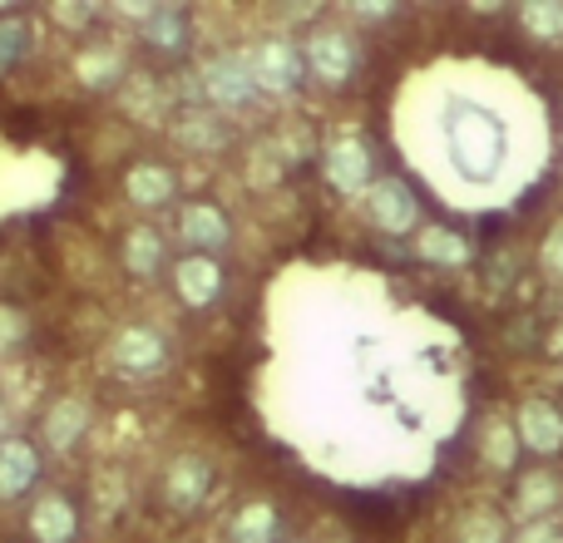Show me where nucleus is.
Segmentation results:
<instances>
[{"label":"nucleus","instance_id":"obj_17","mask_svg":"<svg viewBox=\"0 0 563 543\" xmlns=\"http://www.w3.org/2000/svg\"><path fill=\"white\" fill-rule=\"evenodd\" d=\"M416 253L426 257V263H440V267H465L475 247H470L465 233H450V228H426V233L416 237Z\"/></svg>","mask_w":563,"mask_h":543},{"label":"nucleus","instance_id":"obj_13","mask_svg":"<svg viewBox=\"0 0 563 543\" xmlns=\"http://www.w3.org/2000/svg\"><path fill=\"white\" fill-rule=\"evenodd\" d=\"M188 15L178 5H154L144 15V45L158 49V55H178V49H188Z\"/></svg>","mask_w":563,"mask_h":543},{"label":"nucleus","instance_id":"obj_28","mask_svg":"<svg viewBox=\"0 0 563 543\" xmlns=\"http://www.w3.org/2000/svg\"><path fill=\"white\" fill-rule=\"evenodd\" d=\"M515 543H563V524L554 519H539V524H525L515 534Z\"/></svg>","mask_w":563,"mask_h":543},{"label":"nucleus","instance_id":"obj_21","mask_svg":"<svg viewBox=\"0 0 563 543\" xmlns=\"http://www.w3.org/2000/svg\"><path fill=\"white\" fill-rule=\"evenodd\" d=\"M75 69H79V79H85L89 89H104V85H119V79H124V59H119V49H109V45L85 49Z\"/></svg>","mask_w":563,"mask_h":543},{"label":"nucleus","instance_id":"obj_6","mask_svg":"<svg viewBox=\"0 0 563 543\" xmlns=\"http://www.w3.org/2000/svg\"><path fill=\"white\" fill-rule=\"evenodd\" d=\"M371 223L380 228V233H410V228L420 223V208L416 198H410V188L400 184V178H386V184H371Z\"/></svg>","mask_w":563,"mask_h":543},{"label":"nucleus","instance_id":"obj_25","mask_svg":"<svg viewBox=\"0 0 563 543\" xmlns=\"http://www.w3.org/2000/svg\"><path fill=\"white\" fill-rule=\"evenodd\" d=\"M30 25L25 20H0V75H5V69H15L20 59L30 55Z\"/></svg>","mask_w":563,"mask_h":543},{"label":"nucleus","instance_id":"obj_29","mask_svg":"<svg viewBox=\"0 0 563 543\" xmlns=\"http://www.w3.org/2000/svg\"><path fill=\"white\" fill-rule=\"evenodd\" d=\"M544 267L554 272V277H563V223L549 233V243H544Z\"/></svg>","mask_w":563,"mask_h":543},{"label":"nucleus","instance_id":"obj_5","mask_svg":"<svg viewBox=\"0 0 563 543\" xmlns=\"http://www.w3.org/2000/svg\"><path fill=\"white\" fill-rule=\"evenodd\" d=\"M109 356H114V366L129 370V376H158V370L168 366L164 336L148 326H124L114 336V346H109Z\"/></svg>","mask_w":563,"mask_h":543},{"label":"nucleus","instance_id":"obj_22","mask_svg":"<svg viewBox=\"0 0 563 543\" xmlns=\"http://www.w3.org/2000/svg\"><path fill=\"white\" fill-rule=\"evenodd\" d=\"M178 138H184L188 148H198V154L228 148V129H223V119H213V114H188L184 124H178Z\"/></svg>","mask_w":563,"mask_h":543},{"label":"nucleus","instance_id":"obj_23","mask_svg":"<svg viewBox=\"0 0 563 543\" xmlns=\"http://www.w3.org/2000/svg\"><path fill=\"white\" fill-rule=\"evenodd\" d=\"M519 25H525L534 40H549V45H559V40H563V5H559V0L525 5V10H519Z\"/></svg>","mask_w":563,"mask_h":543},{"label":"nucleus","instance_id":"obj_9","mask_svg":"<svg viewBox=\"0 0 563 543\" xmlns=\"http://www.w3.org/2000/svg\"><path fill=\"white\" fill-rule=\"evenodd\" d=\"M519 440L529 450H539V455H554V450H563V415L549 400H525V410H519Z\"/></svg>","mask_w":563,"mask_h":543},{"label":"nucleus","instance_id":"obj_2","mask_svg":"<svg viewBox=\"0 0 563 543\" xmlns=\"http://www.w3.org/2000/svg\"><path fill=\"white\" fill-rule=\"evenodd\" d=\"M198 79H203V99H213L218 109H243V104H253V99L263 95L257 79H253L247 55H218Z\"/></svg>","mask_w":563,"mask_h":543},{"label":"nucleus","instance_id":"obj_3","mask_svg":"<svg viewBox=\"0 0 563 543\" xmlns=\"http://www.w3.org/2000/svg\"><path fill=\"white\" fill-rule=\"evenodd\" d=\"M450 144H455L460 164H470L475 174H489L499 158V129H495V119L475 114V109H460L455 124H450Z\"/></svg>","mask_w":563,"mask_h":543},{"label":"nucleus","instance_id":"obj_10","mask_svg":"<svg viewBox=\"0 0 563 543\" xmlns=\"http://www.w3.org/2000/svg\"><path fill=\"white\" fill-rule=\"evenodd\" d=\"M40 479V455L30 440H5L0 445V499H20Z\"/></svg>","mask_w":563,"mask_h":543},{"label":"nucleus","instance_id":"obj_27","mask_svg":"<svg viewBox=\"0 0 563 543\" xmlns=\"http://www.w3.org/2000/svg\"><path fill=\"white\" fill-rule=\"evenodd\" d=\"M25 336H30L25 317H20V311H10V307H0V351H20V346H25Z\"/></svg>","mask_w":563,"mask_h":543},{"label":"nucleus","instance_id":"obj_11","mask_svg":"<svg viewBox=\"0 0 563 543\" xmlns=\"http://www.w3.org/2000/svg\"><path fill=\"white\" fill-rule=\"evenodd\" d=\"M559 505H563V485H559V475H549V469H534V475H525L515 485V509L529 519V524L549 519Z\"/></svg>","mask_w":563,"mask_h":543},{"label":"nucleus","instance_id":"obj_19","mask_svg":"<svg viewBox=\"0 0 563 543\" xmlns=\"http://www.w3.org/2000/svg\"><path fill=\"white\" fill-rule=\"evenodd\" d=\"M124 263H129L134 277H154V272L168 263L164 237H158L154 228H134V233H129V243H124Z\"/></svg>","mask_w":563,"mask_h":543},{"label":"nucleus","instance_id":"obj_8","mask_svg":"<svg viewBox=\"0 0 563 543\" xmlns=\"http://www.w3.org/2000/svg\"><path fill=\"white\" fill-rule=\"evenodd\" d=\"M327 178L341 188V193H356V188H366V193H371V148L356 144V138H341V144H331Z\"/></svg>","mask_w":563,"mask_h":543},{"label":"nucleus","instance_id":"obj_30","mask_svg":"<svg viewBox=\"0 0 563 543\" xmlns=\"http://www.w3.org/2000/svg\"><path fill=\"white\" fill-rule=\"evenodd\" d=\"M5 430H10V420H5V410H0V445H5Z\"/></svg>","mask_w":563,"mask_h":543},{"label":"nucleus","instance_id":"obj_4","mask_svg":"<svg viewBox=\"0 0 563 543\" xmlns=\"http://www.w3.org/2000/svg\"><path fill=\"white\" fill-rule=\"evenodd\" d=\"M356 65H361V49L346 30H317L307 40V69L317 79H327V85H346L356 75Z\"/></svg>","mask_w":563,"mask_h":543},{"label":"nucleus","instance_id":"obj_14","mask_svg":"<svg viewBox=\"0 0 563 543\" xmlns=\"http://www.w3.org/2000/svg\"><path fill=\"white\" fill-rule=\"evenodd\" d=\"M178 228H184L188 247H198V253H218V247H228V218L208 203H188L184 218H178Z\"/></svg>","mask_w":563,"mask_h":543},{"label":"nucleus","instance_id":"obj_16","mask_svg":"<svg viewBox=\"0 0 563 543\" xmlns=\"http://www.w3.org/2000/svg\"><path fill=\"white\" fill-rule=\"evenodd\" d=\"M75 529H79L75 505H69V499H59V495L40 499L35 514H30V534H35L40 543H69V539H75Z\"/></svg>","mask_w":563,"mask_h":543},{"label":"nucleus","instance_id":"obj_7","mask_svg":"<svg viewBox=\"0 0 563 543\" xmlns=\"http://www.w3.org/2000/svg\"><path fill=\"white\" fill-rule=\"evenodd\" d=\"M208 489H213V469H208L203 459L198 455L174 459V469H168V479H164V499L174 514H194V509L208 499Z\"/></svg>","mask_w":563,"mask_h":543},{"label":"nucleus","instance_id":"obj_24","mask_svg":"<svg viewBox=\"0 0 563 543\" xmlns=\"http://www.w3.org/2000/svg\"><path fill=\"white\" fill-rule=\"evenodd\" d=\"M460 543H509L505 534V519L499 514H489V509H475V514H465L460 519Z\"/></svg>","mask_w":563,"mask_h":543},{"label":"nucleus","instance_id":"obj_26","mask_svg":"<svg viewBox=\"0 0 563 543\" xmlns=\"http://www.w3.org/2000/svg\"><path fill=\"white\" fill-rule=\"evenodd\" d=\"M485 459L495 469H509L515 465V430L509 425H489V435H485Z\"/></svg>","mask_w":563,"mask_h":543},{"label":"nucleus","instance_id":"obj_18","mask_svg":"<svg viewBox=\"0 0 563 543\" xmlns=\"http://www.w3.org/2000/svg\"><path fill=\"white\" fill-rule=\"evenodd\" d=\"M129 198L134 203H144V208H164L168 198H174V174L168 168H158V164H139V168H129Z\"/></svg>","mask_w":563,"mask_h":543},{"label":"nucleus","instance_id":"obj_15","mask_svg":"<svg viewBox=\"0 0 563 543\" xmlns=\"http://www.w3.org/2000/svg\"><path fill=\"white\" fill-rule=\"evenodd\" d=\"M45 440H49V450H75L79 445V435L89 430V406L85 400H75V396H65L59 406H49V415H45Z\"/></svg>","mask_w":563,"mask_h":543},{"label":"nucleus","instance_id":"obj_1","mask_svg":"<svg viewBox=\"0 0 563 543\" xmlns=\"http://www.w3.org/2000/svg\"><path fill=\"white\" fill-rule=\"evenodd\" d=\"M247 65H253L257 89L287 95V89H297L301 75H307V49H297L291 40H263V45L247 55Z\"/></svg>","mask_w":563,"mask_h":543},{"label":"nucleus","instance_id":"obj_12","mask_svg":"<svg viewBox=\"0 0 563 543\" xmlns=\"http://www.w3.org/2000/svg\"><path fill=\"white\" fill-rule=\"evenodd\" d=\"M174 281H178V297H184L188 307H213L218 291H223V272H218L213 257H188V263H178Z\"/></svg>","mask_w":563,"mask_h":543},{"label":"nucleus","instance_id":"obj_20","mask_svg":"<svg viewBox=\"0 0 563 543\" xmlns=\"http://www.w3.org/2000/svg\"><path fill=\"white\" fill-rule=\"evenodd\" d=\"M277 539V509L273 505H247L228 529V543H273Z\"/></svg>","mask_w":563,"mask_h":543}]
</instances>
